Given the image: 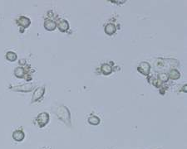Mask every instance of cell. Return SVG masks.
<instances>
[{
    "instance_id": "obj_1",
    "label": "cell",
    "mask_w": 187,
    "mask_h": 149,
    "mask_svg": "<svg viewBox=\"0 0 187 149\" xmlns=\"http://www.w3.org/2000/svg\"><path fill=\"white\" fill-rule=\"evenodd\" d=\"M55 114L58 115V118L60 120L63 121L68 126H71V114H70L69 109L66 106L64 105L58 106L55 110Z\"/></svg>"
},
{
    "instance_id": "obj_2",
    "label": "cell",
    "mask_w": 187,
    "mask_h": 149,
    "mask_svg": "<svg viewBox=\"0 0 187 149\" xmlns=\"http://www.w3.org/2000/svg\"><path fill=\"white\" fill-rule=\"evenodd\" d=\"M36 121H37V125L40 127V128H43V127L46 125L47 123H48L49 114L46 112H42L41 114L37 115Z\"/></svg>"
},
{
    "instance_id": "obj_3",
    "label": "cell",
    "mask_w": 187,
    "mask_h": 149,
    "mask_svg": "<svg viewBox=\"0 0 187 149\" xmlns=\"http://www.w3.org/2000/svg\"><path fill=\"white\" fill-rule=\"evenodd\" d=\"M44 93H45V86L37 87L33 92V95H32V102H36V101L39 100L43 96Z\"/></svg>"
},
{
    "instance_id": "obj_4",
    "label": "cell",
    "mask_w": 187,
    "mask_h": 149,
    "mask_svg": "<svg viewBox=\"0 0 187 149\" xmlns=\"http://www.w3.org/2000/svg\"><path fill=\"white\" fill-rule=\"evenodd\" d=\"M33 88V85L32 84H24L22 85L14 86V87H11L12 89L14 91H21V92H29L31 91Z\"/></svg>"
},
{
    "instance_id": "obj_5",
    "label": "cell",
    "mask_w": 187,
    "mask_h": 149,
    "mask_svg": "<svg viewBox=\"0 0 187 149\" xmlns=\"http://www.w3.org/2000/svg\"><path fill=\"white\" fill-rule=\"evenodd\" d=\"M17 23L18 26L23 27V28H27L31 23V21L29 17H25V16H20L17 19Z\"/></svg>"
},
{
    "instance_id": "obj_6",
    "label": "cell",
    "mask_w": 187,
    "mask_h": 149,
    "mask_svg": "<svg viewBox=\"0 0 187 149\" xmlns=\"http://www.w3.org/2000/svg\"><path fill=\"white\" fill-rule=\"evenodd\" d=\"M137 70L141 72V74H148L150 71H151V66H150V64L148 63V62H147V61H142L138 66Z\"/></svg>"
},
{
    "instance_id": "obj_7",
    "label": "cell",
    "mask_w": 187,
    "mask_h": 149,
    "mask_svg": "<svg viewBox=\"0 0 187 149\" xmlns=\"http://www.w3.org/2000/svg\"><path fill=\"white\" fill-rule=\"evenodd\" d=\"M24 138H25V134H24L23 130H21V129L20 130H19V129L15 130L14 132L13 133V138L15 141H17V142L23 141V139H24Z\"/></svg>"
},
{
    "instance_id": "obj_8",
    "label": "cell",
    "mask_w": 187,
    "mask_h": 149,
    "mask_svg": "<svg viewBox=\"0 0 187 149\" xmlns=\"http://www.w3.org/2000/svg\"><path fill=\"white\" fill-rule=\"evenodd\" d=\"M57 27V23L54 20H52V19H46L45 22H44V27L48 30V31H52L54 30Z\"/></svg>"
},
{
    "instance_id": "obj_9",
    "label": "cell",
    "mask_w": 187,
    "mask_h": 149,
    "mask_svg": "<svg viewBox=\"0 0 187 149\" xmlns=\"http://www.w3.org/2000/svg\"><path fill=\"white\" fill-rule=\"evenodd\" d=\"M116 30V27L115 24L114 23H107V25L105 26V32L107 33V35H112L114 34Z\"/></svg>"
},
{
    "instance_id": "obj_10",
    "label": "cell",
    "mask_w": 187,
    "mask_h": 149,
    "mask_svg": "<svg viewBox=\"0 0 187 149\" xmlns=\"http://www.w3.org/2000/svg\"><path fill=\"white\" fill-rule=\"evenodd\" d=\"M58 27L60 29L62 32H66L67 29L69 28L68 22L65 19H61L58 23Z\"/></svg>"
},
{
    "instance_id": "obj_11",
    "label": "cell",
    "mask_w": 187,
    "mask_h": 149,
    "mask_svg": "<svg viewBox=\"0 0 187 149\" xmlns=\"http://www.w3.org/2000/svg\"><path fill=\"white\" fill-rule=\"evenodd\" d=\"M168 76H169V78H170L171 80H176L180 78V76H181V73H180V71H179L178 70L171 69L170 71L169 74H168Z\"/></svg>"
},
{
    "instance_id": "obj_12",
    "label": "cell",
    "mask_w": 187,
    "mask_h": 149,
    "mask_svg": "<svg viewBox=\"0 0 187 149\" xmlns=\"http://www.w3.org/2000/svg\"><path fill=\"white\" fill-rule=\"evenodd\" d=\"M14 74L17 78H23L24 77L25 74V70L22 66H17L14 70Z\"/></svg>"
},
{
    "instance_id": "obj_13",
    "label": "cell",
    "mask_w": 187,
    "mask_h": 149,
    "mask_svg": "<svg viewBox=\"0 0 187 149\" xmlns=\"http://www.w3.org/2000/svg\"><path fill=\"white\" fill-rule=\"evenodd\" d=\"M101 71L103 72V74H109L110 73H112V66H110L109 64L104 63L101 65Z\"/></svg>"
},
{
    "instance_id": "obj_14",
    "label": "cell",
    "mask_w": 187,
    "mask_h": 149,
    "mask_svg": "<svg viewBox=\"0 0 187 149\" xmlns=\"http://www.w3.org/2000/svg\"><path fill=\"white\" fill-rule=\"evenodd\" d=\"M88 122L90 124H92V125H97L100 123V118L96 115H91L88 118Z\"/></svg>"
},
{
    "instance_id": "obj_15",
    "label": "cell",
    "mask_w": 187,
    "mask_h": 149,
    "mask_svg": "<svg viewBox=\"0 0 187 149\" xmlns=\"http://www.w3.org/2000/svg\"><path fill=\"white\" fill-rule=\"evenodd\" d=\"M6 58H7V60H9V61H14V60H17V54L15 53L14 52H8L7 53H6Z\"/></svg>"
},
{
    "instance_id": "obj_16",
    "label": "cell",
    "mask_w": 187,
    "mask_h": 149,
    "mask_svg": "<svg viewBox=\"0 0 187 149\" xmlns=\"http://www.w3.org/2000/svg\"><path fill=\"white\" fill-rule=\"evenodd\" d=\"M158 78L161 81H167L168 79H169V76H168V74H166V73L161 72V73H160L158 74Z\"/></svg>"
},
{
    "instance_id": "obj_17",
    "label": "cell",
    "mask_w": 187,
    "mask_h": 149,
    "mask_svg": "<svg viewBox=\"0 0 187 149\" xmlns=\"http://www.w3.org/2000/svg\"><path fill=\"white\" fill-rule=\"evenodd\" d=\"M19 64L20 65H23V64H26V60H24V59H22V60L19 61Z\"/></svg>"
}]
</instances>
